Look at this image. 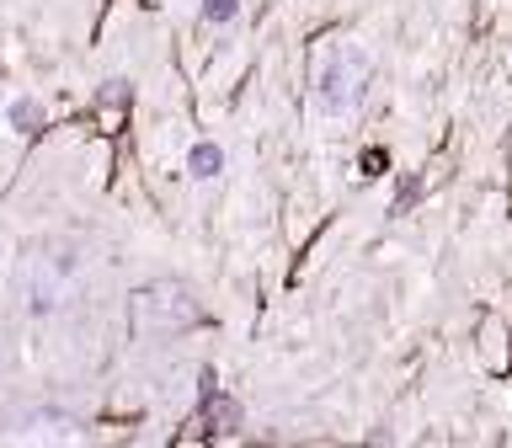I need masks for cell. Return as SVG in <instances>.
I'll return each instance as SVG.
<instances>
[{"mask_svg": "<svg viewBox=\"0 0 512 448\" xmlns=\"http://www.w3.org/2000/svg\"><path fill=\"white\" fill-rule=\"evenodd\" d=\"M203 16H208V22H230V16H235V0H203Z\"/></svg>", "mask_w": 512, "mask_h": 448, "instance_id": "4", "label": "cell"}, {"mask_svg": "<svg viewBox=\"0 0 512 448\" xmlns=\"http://www.w3.org/2000/svg\"><path fill=\"white\" fill-rule=\"evenodd\" d=\"M11 118H16V123H38V107H32V102H22V107L11 112Z\"/></svg>", "mask_w": 512, "mask_h": 448, "instance_id": "5", "label": "cell"}, {"mask_svg": "<svg viewBox=\"0 0 512 448\" xmlns=\"http://www.w3.org/2000/svg\"><path fill=\"white\" fill-rule=\"evenodd\" d=\"M219 166H224V155L214 144H198V150H192V176H219Z\"/></svg>", "mask_w": 512, "mask_h": 448, "instance_id": "3", "label": "cell"}, {"mask_svg": "<svg viewBox=\"0 0 512 448\" xmlns=\"http://www.w3.org/2000/svg\"><path fill=\"white\" fill-rule=\"evenodd\" d=\"M70 278H75V256H38V262L27 267V304L38 315L59 310L64 283H70Z\"/></svg>", "mask_w": 512, "mask_h": 448, "instance_id": "2", "label": "cell"}, {"mask_svg": "<svg viewBox=\"0 0 512 448\" xmlns=\"http://www.w3.org/2000/svg\"><path fill=\"white\" fill-rule=\"evenodd\" d=\"M363 80H368V64L352 54L347 43H336L331 54L320 59V70H315V102L326 112H347L363 96Z\"/></svg>", "mask_w": 512, "mask_h": 448, "instance_id": "1", "label": "cell"}]
</instances>
